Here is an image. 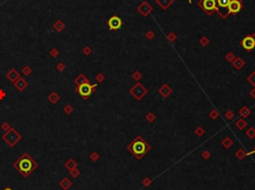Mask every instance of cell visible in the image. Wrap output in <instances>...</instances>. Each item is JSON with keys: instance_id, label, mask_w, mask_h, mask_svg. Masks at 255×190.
<instances>
[{"instance_id": "1", "label": "cell", "mask_w": 255, "mask_h": 190, "mask_svg": "<svg viewBox=\"0 0 255 190\" xmlns=\"http://www.w3.org/2000/svg\"><path fill=\"white\" fill-rule=\"evenodd\" d=\"M13 166L15 169L18 170L24 177H28V175L37 168L38 164L35 162V160H34L28 153L25 152L14 162Z\"/></svg>"}, {"instance_id": "2", "label": "cell", "mask_w": 255, "mask_h": 190, "mask_svg": "<svg viewBox=\"0 0 255 190\" xmlns=\"http://www.w3.org/2000/svg\"><path fill=\"white\" fill-rule=\"evenodd\" d=\"M128 149L130 150V152H132L138 159H140V158L150 149V146L142 136H138L137 138L128 145Z\"/></svg>"}, {"instance_id": "3", "label": "cell", "mask_w": 255, "mask_h": 190, "mask_svg": "<svg viewBox=\"0 0 255 190\" xmlns=\"http://www.w3.org/2000/svg\"><path fill=\"white\" fill-rule=\"evenodd\" d=\"M2 138L4 139V141H5L9 146H14L19 140H21L22 136H21V134L19 133L15 129L10 127V129L5 131V133L2 136Z\"/></svg>"}, {"instance_id": "4", "label": "cell", "mask_w": 255, "mask_h": 190, "mask_svg": "<svg viewBox=\"0 0 255 190\" xmlns=\"http://www.w3.org/2000/svg\"><path fill=\"white\" fill-rule=\"evenodd\" d=\"M96 88H97V85H91L90 83H86V84H83V85L78 86V88H76V92L79 94L84 100H87V98L95 92Z\"/></svg>"}, {"instance_id": "5", "label": "cell", "mask_w": 255, "mask_h": 190, "mask_svg": "<svg viewBox=\"0 0 255 190\" xmlns=\"http://www.w3.org/2000/svg\"><path fill=\"white\" fill-rule=\"evenodd\" d=\"M197 5L209 16L214 11L217 12V5L215 0H200Z\"/></svg>"}, {"instance_id": "6", "label": "cell", "mask_w": 255, "mask_h": 190, "mask_svg": "<svg viewBox=\"0 0 255 190\" xmlns=\"http://www.w3.org/2000/svg\"><path fill=\"white\" fill-rule=\"evenodd\" d=\"M217 5V13L220 15L222 19H225L229 15L228 13V4H229L230 0H215Z\"/></svg>"}, {"instance_id": "7", "label": "cell", "mask_w": 255, "mask_h": 190, "mask_svg": "<svg viewBox=\"0 0 255 190\" xmlns=\"http://www.w3.org/2000/svg\"><path fill=\"white\" fill-rule=\"evenodd\" d=\"M240 45L243 49L246 50L247 52H250L255 48V40L253 39L251 35H247L240 41Z\"/></svg>"}, {"instance_id": "8", "label": "cell", "mask_w": 255, "mask_h": 190, "mask_svg": "<svg viewBox=\"0 0 255 190\" xmlns=\"http://www.w3.org/2000/svg\"><path fill=\"white\" fill-rule=\"evenodd\" d=\"M242 6V0H230L229 4H228V13H232V14H236L241 10Z\"/></svg>"}, {"instance_id": "9", "label": "cell", "mask_w": 255, "mask_h": 190, "mask_svg": "<svg viewBox=\"0 0 255 190\" xmlns=\"http://www.w3.org/2000/svg\"><path fill=\"white\" fill-rule=\"evenodd\" d=\"M123 21L119 16L114 15L108 20V25L110 30H119L121 27H122Z\"/></svg>"}, {"instance_id": "10", "label": "cell", "mask_w": 255, "mask_h": 190, "mask_svg": "<svg viewBox=\"0 0 255 190\" xmlns=\"http://www.w3.org/2000/svg\"><path fill=\"white\" fill-rule=\"evenodd\" d=\"M138 11H139L144 17H147L150 12L152 11V7L150 3H148L147 1H144L140 5H139V7H138Z\"/></svg>"}, {"instance_id": "11", "label": "cell", "mask_w": 255, "mask_h": 190, "mask_svg": "<svg viewBox=\"0 0 255 190\" xmlns=\"http://www.w3.org/2000/svg\"><path fill=\"white\" fill-rule=\"evenodd\" d=\"M132 90H133V91H137V93H133V97L137 98V100H140V98H142L145 95V93H140V91H145V90H147V89H145V87L142 85V84L138 83L137 85H136V86L132 89Z\"/></svg>"}, {"instance_id": "12", "label": "cell", "mask_w": 255, "mask_h": 190, "mask_svg": "<svg viewBox=\"0 0 255 190\" xmlns=\"http://www.w3.org/2000/svg\"><path fill=\"white\" fill-rule=\"evenodd\" d=\"M29 86L28 82L25 80L24 78H19L15 83H14V87L19 91V92H23L26 88Z\"/></svg>"}, {"instance_id": "13", "label": "cell", "mask_w": 255, "mask_h": 190, "mask_svg": "<svg viewBox=\"0 0 255 190\" xmlns=\"http://www.w3.org/2000/svg\"><path fill=\"white\" fill-rule=\"evenodd\" d=\"M6 78L8 79L11 83H15V82L18 80L19 78H20V75H19V73L16 71L15 69L12 68L10 71L6 74Z\"/></svg>"}, {"instance_id": "14", "label": "cell", "mask_w": 255, "mask_h": 190, "mask_svg": "<svg viewBox=\"0 0 255 190\" xmlns=\"http://www.w3.org/2000/svg\"><path fill=\"white\" fill-rule=\"evenodd\" d=\"M172 92L171 91V88H169V85H164V86H162L161 88H159V93L161 94V95L162 96V97L164 98H166V97H169V94H171Z\"/></svg>"}, {"instance_id": "15", "label": "cell", "mask_w": 255, "mask_h": 190, "mask_svg": "<svg viewBox=\"0 0 255 190\" xmlns=\"http://www.w3.org/2000/svg\"><path fill=\"white\" fill-rule=\"evenodd\" d=\"M157 3L161 6L162 10H166L174 3V0H157Z\"/></svg>"}, {"instance_id": "16", "label": "cell", "mask_w": 255, "mask_h": 190, "mask_svg": "<svg viewBox=\"0 0 255 190\" xmlns=\"http://www.w3.org/2000/svg\"><path fill=\"white\" fill-rule=\"evenodd\" d=\"M86 83H90V82H89L88 79L85 77V75H83V74L79 75L76 79H75V84H77L78 86L83 85V84H86Z\"/></svg>"}, {"instance_id": "17", "label": "cell", "mask_w": 255, "mask_h": 190, "mask_svg": "<svg viewBox=\"0 0 255 190\" xmlns=\"http://www.w3.org/2000/svg\"><path fill=\"white\" fill-rule=\"evenodd\" d=\"M59 100H60V96L55 92L51 93L50 95L48 96V101H49L50 103H52L53 105H55L56 103L59 102Z\"/></svg>"}, {"instance_id": "18", "label": "cell", "mask_w": 255, "mask_h": 190, "mask_svg": "<svg viewBox=\"0 0 255 190\" xmlns=\"http://www.w3.org/2000/svg\"><path fill=\"white\" fill-rule=\"evenodd\" d=\"M244 61L243 60H241L240 59V58H235L234 60H233V62H232V65H233V67H234L235 69H237V70H240L242 68V67L244 66Z\"/></svg>"}, {"instance_id": "19", "label": "cell", "mask_w": 255, "mask_h": 190, "mask_svg": "<svg viewBox=\"0 0 255 190\" xmlns=\"http://www.w3.org/2000/svg\"><path fill=\"white\" fill-rule=\"evenodd\" d=\"M235 126H236V127L238 129H240V131H242V129H244L245 127L247 126V122L244 121L243 119H238L236 122H235Z\"/></svg>"}, {"instance_id": "20", "label": "cell", "mask_w": 255, "mask_h": 190, "mask_svg": "<svg viewBox=\"0 0 255 190\" xmlns=\"http://www.w3.org/2000/svg\"><path fill=\"white\" fill-rule=\"evenodd\" d=\"M71 184H72L71 181H70L69 179H67V178H64L61 182H60L61 187H62V188H64V189H68L70 186H71Z\"/></svg>"}, {"instance_id": "21", "label": "cell", "mask_w": 255, "mask_h": 190, "mask_svg": "<svg viewBox=\"0 0 255 190\" xmlns=\"http://www.w3.org/2000/svg\"><path fill=\"white\" fill-rule=\"evenodd\" d=\"M249 114H250V110L247 107H243L242 109H240V110H239V115H241V117H248Z\"/></svg>"}, {"instance_id": "22", "label": "cell", "mask_w": 255, "mask_h": 190, "mask_svg": "<svg viewBox=\"0 0 255 190\" xmlns=\"http://www.w3.org/2000/svg\"><path fill=\"white\" fill-rule=\"evenodd\" d=\"M232 143H233V141L229 138H225L222 140V145L224 146V147H226V148H229L230 146L232 145Z\"/></svg>"}, {"instance_id": "23", "label": "cell", "mask_w": 255, "mask_h": 190, "mask_svg": "<svg viewBox=\"0 0 255 190\" xmlns=\"http://www.w3.org/2000/svg\"><path fill=\"white\" fill-rule=\"evenodd\" d=\"M65 166H66V167L68 168V169L71 170V169H73V168H75V167L77 166V163L75 162L73 159H69V160H68V161L66 162V164H65Z\"/></svg>"}, {"instance_id": "24", "label": "cell", "mask_w": 255, "mask_h": 190, "mask_svg": "<svg viewBox=\"0 0 255 190\" xmlns=\"http://www.w3.org/2000/svg\"><path fill=\"white\" fill-rule=\"evenodd\" d=\"M21 72H22V74L24 76H30V74L32 73V70H31V68L29 66H25V67H23L22 68V70H21Z\"/></svg>"}, {"instance_id": "25", "label": "cell", "mask_w": 255, "mask_h": 190, "mask_svg": "<svg viewBox=\"0 0 255 190\" xmlns=\"http://www.w3.org/2000/svg\"><path fill=\"white\" fill-rule=\"evenodd\" d=\"M64 27H65V25L61 22V21H57V22L54 24V28L57 31H62L63 29H64Z\"/></svg>"}, {"instance_id": "26", "label": "cell", "mask_w": 255, "mask_h": 190, "mask_svg": "<svg viewBox=\"0 0 255 190\" xmlns=\"http://www.w3.org/2000/svg\"><path fill=\"white\" fill-rule=\"evenodd\" d=\"M246 136L249 138H255V129L254 127H250L248 131H246Z\"/></svg>"}, {"instance_id": "27", "label": "cell", "mask_w": 255, "mask_h": 190, "mask_svg": "<svg viewBox=\"0 0 255 190\" xmlns=\"http://www.w3.org/2000/svg\"><path fill=\"white\" fill-rule=\"evenodd\" d=\"M166 38H167V40L169 41V42H174V41L176 40V35L174 34V32H171L169 33V34H167V36H166Z\"/></svg>"}, {"instance_id": "28", "label": "cell", "mask_w": 255, "mask_h": 190, "mask_svg": "<svg viewBox=\"0 0 255 190\" xmlns=\"http://www.w3.org/2000/svg\"><path fill=\"white\" fill-rule=\"evenodd\" d=\"M63 110H64V112H66L67 115H70L73 112V110H74V108H73L71 105H66Z\"/></svg>"}, {"instance_id": "29", "label": "cell", "mask_w": 255, "mask_h": 190, "mask_svg": "<svg viewBox=\"0 0 255 190\" xmlns=\"http://www.w3.org/2000/svg\"><path fill=\"white\" fill-rule=\"evenodd\" d=\"M200 43L202 46H207L208 44H209V40H208L207 37H205V36H203L202 38L200 40Z\"/></svg>"}, {"instance_id": "30", "label": "cell", "mask_w": 255, "mask_h": 190, "mask_svg": "<svg viewBox=\"0 0 255 190\" xmlns=\"http://www.w3.org/2000/svg\"><path fill=\"white\" fill-rule=\"evenodd\" d=\"M247 81H248L251 85H253L255 87V72H253V73L247 78Z\"/></svg>"}, {"instance_id": "31", "label": "cell", "mask_w": 255, "mask_h": 190, "mask_svg": "<svg viewBox=\"0 0 255 190\" xmlns=\"http://www.w3.org/2000/svg\"><path fill=\"white\" fill-rule=\"evenodd\" d=\"M10 124H8V122H3V124H1V129H3L4 131H9V129H10Z\"/></svg>"}, {"instance_id": "32", "label": "cell", "mask_w": 255, "mask_h": 190, "mask_svg": "<svg viewBox=\"0 0 255 190\" xmlns=\"http://www.w3.org/2000/svg\"><path fill=\"white\" fill-rule=\"evenodd\" d=\"M245 155H246V153H244V150L243 149H239L238 151H237V153H236V156L239 158V159H242V158H243Z\"/></svg>"}, {"instance_id": "33", "label": "cell", "mask_w": 255, "mask_h": 190, "mask_svg": "<svg viewBox=\"0 0 255 190\" xmlns=\"http://www.w3.org/2000/svg\"><path fill=\"white\" fill-rule=\"evenodd\" d=\"M50 55H51V57L56 58V57L58 56V55H59V51H58V50L56 49V48H53V49L50 51Z\"/></svg>"}, {"instance_id": "34", "label": "cell", "mask_w": 255, "mask_h": 190, "mask_svg": "<svg viewBox=\"0 0 255 190\" xmlns=\"http://www.w3.org/2000/svg\"><path fill=\"white\" fill-rule=\"evenodd\" d=\"M203 133H204V129H202L200 126H198L197 129H195V134H196V136H203Z\"/></svg>"}, {"instance_id": "35", "label": "cell", "mask_w": 255, "mask_h": 190, "mask_svg": "<svg viewBox=\"0 0 255 190\" xmlns=\"http://www.w3.org/2000/svg\"><path fill=\"white\" fill-rule=\"evenodd\" d=\"M233 117H234V115H233L232 110H228L226 114H225V117H226L228 121H231V119H233Z\"/></svg>"}, {"instance_id": "36", "label": "cell", "mask_w": 255, "mask_h": 190, "mask_svg": "<svg viewBox=\"0 0 255 190\" xmlns=\"http://www.w3.org/2000/svg\"><path fill=\"white\" fill-rule=\"evenodd\" d=\"M56 69H57L59 72H63L65 69H66V66H65V65L63 64V63H59V64L57 65V66H56Z\"/></svg>"}, {"instance_id": "37", "label": "cell", "mask_w": 255, "mask_h": 190, "mask_svg": "<svg viewBox=\"0 0 255 190\" xmlns=\"http://www.w3.org/2000/svg\"><path fill=\"white\" fill-rule=\"evenodd\" d=\"M225 58H226V60L227 61H230V62H233V60L235 59V56L234 55H233V53H228V54L226 55V56H225Z\"/></svg>"}, {"instance_id": "38", "label": "cell", "mask_w": 255, "mask_h": 190, "mask_svg": "<svg viewBox=\"0 0 255 190\" xmlns=\"http://www.w3.org/2000/svg\"><path fill=\"white\" fill-rule=\"evenodd\" d=\"M96 80L98 82H100V83H102V82H104V80H105V76H104L102 73H99L98 75L96 76Z\"/></svg>"}, {"instance_id": "39", "label": "cell", "mask_w": 255, "mask_h": 190, "mask_svg": "<svg viewBox=\"0 0 255 190\" xmlns=\"http://www.w3.org/2000/svg\"><path fill=\"white\" fill-rule=\"evenodd\" d=\"M70 173H71V175L73 177H77L80 172H79V170H77L76 167H75V168H73V169L70 170Z\"/></svg>"}, {"instance_id": "40", "label": "cell", "mask_w": 255, "mask_h": 190, "mask_svg": "<svg viewBox=\"0 0 255 190\" xmlns=\"http://www.w3.org/2000/svg\"><path fill=\"white\" fill-rule=\"evenodd\" d=\"M147 119H148V121H149V122H154L155 119V115L154 114H152V112H150V114L147 115Z\"/></svg>"}, {"instance_id": "41", "label": "cell", "mask_w": 255, "mask_h": 190, "mask_svg": "<svg viewBox=\"0 0 255 190\" xmlns=\"http://www.w3.org/2000/svg\"><path fill=\"white\" fill-rule=\"evenodd\" d=\"M145 37L148 38V40H152V39H154V37H155V33L152 32V31H149V32H147V34H145Z\"/></svg>"}, {"instance_id": "42", "label": "cell", "mask_w": 255, "mask_h": 190, "mask_svg": "<svg viewBox=\"0 0 255 190\" xmlns=\"http://www.w3.org/2000/svg\"><path fill=\"white\" fill-rule=\"evenodd\" d=\"M83 53H84L85 55H86V56H89V55L92 53V49L90 47H88V46L85 47L84 49H83Z\"/></svg>"}, {"instance_id": "43", "label": "cell", "mask_w": 255, "mask_h": 190, "mask_svg": "<svg viewBox=\"0 0 255 190\" xmlns=\"http://www.w3.org/2000/svg\"><path fill=\"white\" fill-rule=\"evenodd\" d=\"M133 79H135V80H137V81H139L140 78H142V75H140V74L139 73V72H136L135 74H133Z\"/></svg>"}, {"instance_id": "44", "label": "cell", "mask_w": 255, "mask_h": 190, "mask_svg": "<svg viewBox=\"0 0 255 190\" xmlns=\"http://www.w3.org/2000/svg\"><path fill=\"white\" fill-rule=\"evenodd\" d=\"M217 115H218V114H217L216 110H212V112H211L210 114H209V117H211V119H216Z\"/></svg>"}, {"instance_id": "45", "label": "cell", "mask_w": 255, "mask_h": 190, "mask_svg": "<svg viewBox=\"0 0 255 190\" xmlns=\"http://www.w3.org/2000/svg\"><path fill=\"white\" fill-rule=\"evenodd\" d=\"M90 157H91V159H92V160H94V161H96V160L99 158V155L97 154L96 152H93V153H92V154H91V156H90Z\"/></svg>"}, {"instance_id": "46", "label": "cell", "mask_w": 255, "mask_h": 190, "mask_svg": "<svg viewBox=\"0 0 255 190\" xmlns=\"http://www.w3.org/2000/svg\"><path fill=\"white\" fill-rule=\"evenodd\" d=\"M5 97H6L5 92H4L3 90H1V89H0V101H2L4 98H5Z\"/></svg>"}, {"instance_id": "47", "label": "cell", "mask_w": 255, "mask_h": 190, "mask_svg": "<svg viewBox=\"0 0 255 190\" xmlns=\"http://www.w3.org/2000/svg\"><path fill=\"white\" fill-rule=\"evenodd\" d=\"M250 95H251V97H252V98H255V88L251 91V92H250Z\"/></svg>"}, {"instance_id": "48", "label": "cell", "mask_w": 255, "mask_h": 190, "mask_svg": "<svg viewBox=\"0 0 255 190\" xmlns=\"http://www.w3.org/2000/svg\"><path fill=\"white\" fill-rule=\"evenodd\" d=\"M252 153H255V148H254V150H253V151H251V152L247 153V154H246V155H250V154H252Z\"/></svg>"}, {"instance_id": "49", "label": "cell", "mask_w": 255, "mask_h": 190, "mask_svg": "<svg viewBox=\"0 0 255 190\" xmlns=\"http://www.w3.org/2000/svg\"><path fill=\"white\" fill-rule=\"evenodd\" d=\"M251 36H252V37H253V39L255 40V33H253V34H252Z\"/></svg>"}, {"instance_id": "50", "label": "cell", "mask_w": 255, "mask_h": 190, "mask_svg": "<svg viewBox=\"0 0 255 190\" xmlns=\"http://www.w3.org/2000/svg\"><path fill=\"white\" fill-rule=\"evenodd\" d=\"M4 190H12V189H11V188H5Z\"/></svg>"}, {"instance_id": "51", "label": "cell", "mask_w": 255, "mask_h": 190, "mask_svg": "<svg viewBox=\"0 0 255 190\" xmlns=\"http://www.w3.org/2000/svg\"><path fill=\"white\" fill-rule=\"evenodd\" d=\"M188 2H189V3H191V0H188Z\"/></svg>"}]
</instances>
